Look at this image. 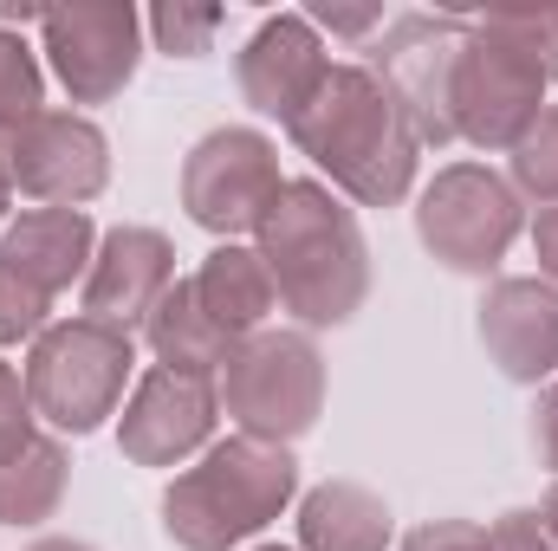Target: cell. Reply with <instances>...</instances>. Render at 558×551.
Listing matches in <instances>:
<instances>
[{
    "instance_id": "27",
    "label": "cell",
    "mask_w": 558,
    "mask_h": 551,
    "mask_svg": "<svg viewBox=\"0 0 558 551\" xmlns=\"http://www.w3.org/2000/svg\"><path fill=\"white\" fill-rule=\"evenodd\" d=\"M33 434V396H26V377L0 357V454L20 448Z\"/></svg>"
},
{
    "instance_id": "23",
    "label": "cell",
    "mask_w": 558,
    "mask_h": 551,
    "mask_svg": "<svg viewBox=\"0 0 558 551\" xmlns=\"http://www.w3.org/2000/svg\"><path fill=\"white\" fill-rule=\"evenodd\" d=\"M221 7H156L149 13V33H156V46L169 52V59H202L208 46H215V33H221Z\"/></svg>"
},
{
    "instance_id": "8",
    "label": "cell",
    "mask_w": 558,
    "mask_h": 551,
    "mask_svg": "<svg viewBox=\"0 0 558 551\" xmlns=\"http://www.w3.org/2000/svg\"><path fill=\"white\" fill-rule=\"evenodd\" d=\"M461 39H468V13H397L371 52V72L377 85L397 98V111L410 118L416 143L441 149L454 143V111H448V91H454V59H461Z\"/></svg>"
},
{
    "instance_id": "26",
    "label": "cell",
    "mask_w": 558,
    "mask_h": 551,
    "mask_svg": "<svg viewBox=\"0 0 558 551\" xmlns=\"http://www.w3.org/2000/svg\"><path fill=\"white\" fill-rule=\"evenodd\" d=\"M487 551H558V539L546 532V519L533 506H513L487 526Z\"/></svg>"
},
{
    "instance_id": "18",
    "label": "cell",
    "mask_w": 558,
    "mask_h": 551,
    "mask_svg": "<svg viewBox=\"0 0 558 551\" xmlns=\"http://www.w3.org/2000/svg\"><path fill=\"white\" fill-rule=\"evenodd\" d=\"M195 298H202V311H208L234 344L254 338V331H267V311L279 305L267 260H260L254 247H241V241H221V247L202 260V273H195Z\"/></svg>"
},
{
    "instance_id": "31",
    "label": "cell",
    "mask_w": 558,
    "mask_h": 551,
    "mask_svg": "<svg viewBox=\"0 0 558 551\" xmlns=\"http://www.w3.org/2000/svg\"><path fill=\"white\" fill-rule=\"evenodd\" d=\"M533 260H539L546 285H558V208H539L533 215Z\"/></svg>"
},
{
    "instance_id": "10",
    "label": "cell",
    "mask_w": 558,
    "mask_h": 551,
    "mask_svg": "<svg viewBox=\"0 0 558 551\" xmlns=\"http://www.w3.org/2000/svg\"><path fill=\"white\" fill-rule=\"evenodd\" d=\"M39 52L72 105H111L143 59V13L137 7H46Z\"/></svg>"
},
{
    "instance_id": "34",
    "label": "cell",
    "mask_w": 558,
    "mask_h": 551,
    "mask_svg": "<svg viewBox=\"0 0 558 551\" xmlns=\"http://www.w3.org/2000/svg\"><path fill=\"white\" fill-rule=\"evenodd\" d=\"M33 551H92V546H85V539H39Z\"/></svg>"
},
{
    "instance_id": "4",
    "label": "cell",
    "mask_w": 558,
    "mask_h": 551,
    "mask_svg": "<svg viewBox=\"0 0 558 551\" xmlns=\"http://www.w3.org/2000/svg\"><path fill=\"white\" fill-rule=\"evenodd\" d=\"M131 370H137L131 331H111L98 318H65L33 338L20 377H26L33 415H46L59 434H92L105 428V415H118Z\"/></svg>"
},
{
    "instance_id": "33",
    "label": "cell",
    "mask_w": 558,
    "mask_h": 551,
    "mask_svg": "<svg viewBox=\"0 0 558 551\" xmlns=\"http://www.w3.org/2000/svg\"><path fill=\"white\" fill-rule=\"evenodd\" d=\"M539 519H546V532H553V539H558V487H553V493H546V506H539Z\"/></svg>"
},
{
    "instance_id": "19",
    "label": "cell",
    "mask_w": 558,
    "mask_h": 551,
    "mask_svg": "<svg viewBox=\"0 0 558 551\" xmlns=\"http://www.w3.org/2000/svg\"><path fill=\"white\" fill-rule=\"evenodd\" d=\"M390 506L357 480H325L299 500V551H384Z\"/></svg>"
},
{
    "instance_id": "22",
    "label": "cell",
    "mask_w": 558,
    "mask_h": 551,
    "mask_svg": "<svg viewBox=\"0 0 558 551\" xmlns=\"http://www.w3.org/2000/svg\"><path fill=\"white\" fill-rule=\"evenodd\" d=\"M39 91H46V72H39L33 46H26L20 33H7V26H0V137H13L26 118H39V111H46V105H39Z\"/></svg>"
},
{
    "instance_id": "30",
    "label": "cell",
    "mask_w": 558,
    "mask_h": 551,
    "mask_svg": "<svg viewBox=\"0 0 558 551\" xmlns=\"http://www.w3.org/2000/svg\"><path fill=\"white\" fill-rule=\"evenodd\" d=\"M533 454H539V467L558 480V383H546V396L533 409Z\"/></svg>"
},
{
    "instance_id": "1",
    "label": "cell",
    "mask_w": 558,
    "mask_h": 551,
    "mask_svg": "<svg viewBox=\"0 0 558 551\" xmlns=\"http://www.w3.org/2000/svg\"><path fill=\"white\" fill-rule=\"evenodd\" d=\"M254 254L274 273L279 305L305 325H344L364 292H371V247L357 215L338 201V188L325 182H286L267 208V221L254 228Z\"/></svg>"
},
{
    "instance_id": "9",
    "label": "cell",
    "mask_w": 558,
    "mask_h": 551,
    "mask_svg": "<svg viewBox=\"0 0 558 551\" xmlns=\"http://www.w3.org/2000/svg\"><path fill=\"white\" fill-rule=\"evenodd\" d=\"M286 188L279 175V149L247 124H228V131H208V137L189 149L182 162V208L195 228L234 241V234H254L274 208V195Z\"/></svg>"
},
{
    "instance_id": "7",
    "label": "cell",
    "mask_w": 558,
    "mask_h": 551,
    "mask_svg": "<svg viewBox=\"0 0 558 551\" xmlns=\"http://www.w3.org/2000/svg\"><path fill=\"white\" fill-rule=\"evenodd\" d=\"M448 111H454V137H468L474 149H513L546 111V72L494 20H468Z\"/></svg>"
},
{
    "instance_id": "35",
    "label": "cell",
    "mask_w": 558,
    "mask_h": 551,
    "mask_svg": "<svg viewBox=\"0 0 558 551\" xmlns=\"http://www.w3.org/2000/svg\"><path fill=\"white\" fill-rule=\"evenodd\" d=\"M254 551H286V546H254Z\"/></svg>"
},
{
    "instance_id": "17",
    "label": "cell",
    "mask_w": 558,
    "mask_h": 551,
    "mask_svg": "<svg viewBox=\"0 0 558 551\" xmlns=\"http://www.w3.org/2000/svg\"><path fill=\"white\" fill-rule=\"evenodd\" d=\"M143 344L156 351V370H175V377H202V383H215L221 370H228V357L241 351L208 311H202V298H195V279H175L169 292H162V305L143 318Z\"/></svg>"
},
{
    "instance_id": "12",
    "label": "cell",
    "mask_w": 558,
    "mask_h": 551,
    "mask_svg": "<svg viewBox=\"0 0 558 551\" xmlns=\"http://www.w3.org/2000/svg\"><path fill=\"white\" fill-rule=\"evenodd\" d=\"M221 415V390L202 377H175V370H143L131 403L118 415V448L137 467H182L189 454L208 448Z\"/></svg>"
},
{
    "instance_id": "20",
    "label": "cell",
    "mask_w": 558,
    "mask_h": 551,
    "mask_svg": "<svg viewBox=\"0 0 558 551\" xmlns=\"http://www.w3.org/2000/svg\"><path fill=\"white\" fill-rule=\"evenodd\" d=\"M65 441L59 434H26L20 448L0 454V526H39L65 500Z\"/></svg>"
},
{
    "instance_id": "3",
    "label": "cell",
    "mask_w": 558,
    "mask_h": 551,
    "mask_svg": "<svg viewBox=\"0 0 558 551\" xmlns=\"http://www.w3.org/2000/svg\"><path fill=\"white\" fill-rule=\"evenodd\" d=\"M299 493V461L279 441L228 434L162 487V532L182 551H228L267 532Z\"/></svg>"
},
{
    "instance_id": "14",
    "label": "cell",
    "mask_w": 558,
    "mask_h": 551,
    "mask_svg": "<svg viewBox=\"0 0 558 551\" xmlns=\"http://www.w3.org/2000/svg\"><path fill=\"white\" fill-rule=\"evenodd\" d=\"M169 285H175V247L156 228H111L85 273V318L111 331H137Z\"/></svg>"
},
{
    "instance_id": "2",
    "label": "cell",
    "mask_w": 558,
    "mask_h": 551,
    "mask_svg": "<svg viewBox=\"0 0 558 551\" xmlns=\"http://www.w3.org/2000/svg\"><path fill=\"white\" fill-rule=\"evenodd\" d=\"M292 143L357 208H397L416 188L422 143L371 65H331V78L318 85V98L292 124Z\"/></svg>"
},
{
    "instance_id": "32",
    "label": "cell",
    "mask_w": 558,
    "mask_h": 551,
    "mask_svg": "<svg viewBox=\"0 0 558 551\" xmlns=\"http://www.w3.org/2000/svg\"><path fill=\"white\" fill-rule=\"evenodd\" d=\"M7 201H13V169H7V137H0V221H7Z\"/></svg>"
},
{
    "instance_id": "15",
    "label": "cell",
    "mask_w": 558,
    "mask_h": 551,
    "mask_svg": "<svg viewBox=\"0 0 558 551\" xmlns=\"http://www.w3.org/2000/svg\"><path fill=\"white\" fill-rule=\"evenodd\" d=\"M481 344L513 383H539L558 370V285L546 279H494L481 298Z\"/></svg>"
},
{
    "instance_id": "11",
    "label": "cell",
    "mask_w": 558,
    "mask_h": 551,
    "mask_svg": "<svg viewBox=\"0 0 558 551\" xmlns=\"http://www.w3.org/2000/svg\"><path fill=\"white\" fill-rule=\"evenodd\" d=\"M7 169H13L20 195H33L46 208H78V201L105 195L111 143L78 111H39L7 137Z\"/></svg>"
},
{
    "instance_id": "25",
    "label": "cell",
    "mask_w": 558,
    "mask_h": 551,
    "mask_svg": "<svg viewBox=\"0 0 558 551\" xmlns=\"http://www.w3.org/2000/svg\"><path fill=\"white\" fill-rule=\"evenodd\" d=\"M539 72H546V85H558V7H539V13H487Z\"/></svg>"
},
{
    "instance_id": "29",
    "label": "cell",
    "mask_w": 558,
    "mask_h": 551,
    "mask_svg": "<svg viewBox=\"0 0 558 551\" xmlns=\"http://www.w3.org/2000/svg\"><path fill=\"white\" fill-rule=\"evenodd\" d=\"M305 20H312V26H325V33H344V39L384 33V7H312Z\"/></svg>"
},
{
    "instance_id": "24",
    "label": "cell",
    "mask_w": 558,
    "mask_h": 551,
    "mask_svg": "<svg viewBox=\"0 0 558 551\" xmlns=\"http://www.w3.org/2000/svg\"><path fill=\"white\" fill-rule=\"evenodd\" d=\"M46 311H52V298L0 260V344H33L46 331Z\"/></svg>"
},
{
    "instance_id": "28",
    "label": "cell",
    "mask_w": 558,
    "mask_h": 551,
    "mask_svg": "<svg viewBox=\"0 0 558 551\" xmlns=\"http://www.w3.org/2000/svg\"><path fill=\"white\" fill-rule=\"evenodd\" d=\"M403 551H487V526H474V519H428L416 526Z\"/></svg>"
},
{
    "instance_id": "21",
    "label": "cell",
    "mask_w": 558,
    "mask_h": 551,
    "mask_svg": "<svg viewBox=\"0 0 558 551\" xmlns=\"http://www.w3.org/2000/svg\"><path fill=\"white\" fill-rule=\"evenodd\" d=\"M507 156H513V195L539 201V208H558V105H546L539 124L513 143Z\"/></svg>"
},
{
    "instance_id": "13",
    "label": "cell",
    "mask_w": 558,
    "mask_h": 551,
    "mask_svg": "<svg viewBox=\"0 0 558 551\" xmlns=\"http://www.w3.org/2000/svg\"><path fill=\"white\" fill-rule=\"evenodd\" d=\"M234 72H241V98L260 118H279L292 131L305 118V105L318 98V85L331 78V52L305 13H274V20H260V33L247 39Z\"/></svg>"
},
{
    "instance_id": "5",
    "label": "cell",
    "mask_w": 558,
    "mask_h": 551,
    "mask_svg": "<svg viewBox=\"0 0 558 551\" xmlns=\"http://www.w3.org/2000/svg\"><path fill=\"white\" fill-rule=\"evenodd\" d=\"M221 403L254 441H299L325 415V357L305 331H254L221 370Z\"/></svg>"
},
{
    "instance_id": "6",
    "label": "cell",
    "mask_w": 558,
    "mask_h": 551,
    "mask_svg": "<svg viewBox=\"0 0 558 551\" xmlns=\"http://www.w3.org/2000/svg\"><path fill=\"white\" fill-rule=\"evenodd\" d=\"M526 228V201L481 162H448L416 201V241L448 273H494Z\"/></svg>"
},
{
    "instance_id": "16",
    "label": "cell",
    "mask_w": 558,
    "mask_h": 551,
    "mask_svg": "<svg viewBox=\"0 0 558 551\" xmlns=\"http://www.w3.org/2000/svg\"><path fill=\"white\" fill-rule=\"evenodd\" d=\"M92 254H98V228L85 208H26L0 234V260L26 285H39L46 298L92 273Z\"/></svg>"
}]
</instances>
